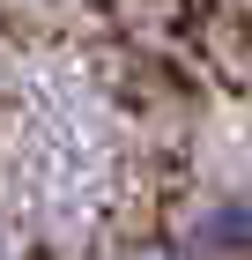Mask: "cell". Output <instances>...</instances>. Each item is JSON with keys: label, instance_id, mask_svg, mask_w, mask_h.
Returning a JSON list of instances; mask_svg holds the SVG:
<instances>
[{"label": "cell", "instance_id": "cell-2", "mask_svg": "<svg viewBox=\"0 0 252 260\" xmlns=\"http://www.w3.org/2000/svg\"><path fill=\"white\" fill-rule=\"evenodd\" d=\"M0 260H15V245H8V238H0Z\"/></svg>", "mask_w": 252, "mask_h": 260}, {"label": "cell", "instance_id": "cell-1", "mask_svg": "<svg viewBox=\"0 0 252 260\" xmlns=\"http://www.w3.org/2000/svg\"><path fill=\"white\" fill-rule=\"evenodd\" d=\"M193 253L200 260H245L252 253V201H215L193 216Z\"/></svg>", "mask_w": 252, "mask_h": 260}]
</instances>
